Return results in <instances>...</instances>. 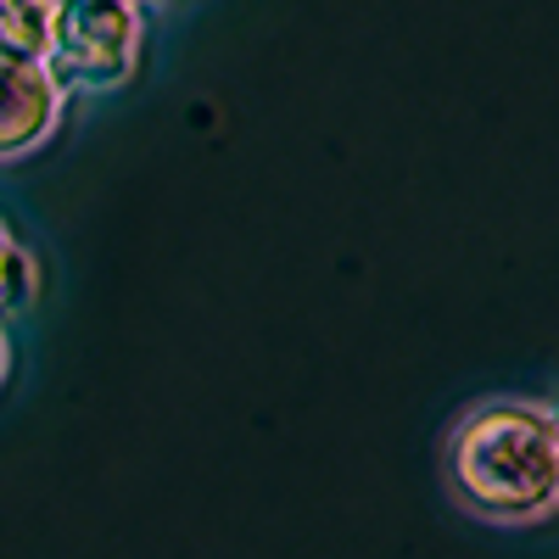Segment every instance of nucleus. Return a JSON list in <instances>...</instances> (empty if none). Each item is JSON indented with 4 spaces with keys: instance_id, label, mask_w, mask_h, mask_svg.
Segmentation results:
<instances>
[{
    "instance_id": "obj_4",
    "label": "nucleus",
    "mask_w": 559,
    "mask_h": 559,
    "mask_svg": "<svg viewBox=\"0 0 559 559\" xmlns=\"http://www.w3.org/2000/svg\"><path fill=\"white\" fill-rule=\"evenodd\" d=\"M57 0H0V62H45Z\"/></svg>"
},
{
    "instance_id": "obj_3",
    "label": "nucleus",
    "mask_w": 559,
    "mask_h": 559,
    "mask_svg": "<svg viewBox=\"0 0 559 559\" xmlns=\"http://www.w3.org/2000/svg\"><path fill=\"white\" fill-rule=\"evenodd\" d=\"M68 90L45 62H0V163H23L57 134Z\"/></svg>"
},
{
    "instance_id": "obj_6",
    "label": "nucleus",
    "mask_w": 559,
    "mask_h": 559,
    "mask_svg": "<svg viewBox=\"0 0 559 559\" xmlns=\"http://www.w3.org/2000/svg\"><path fill=\"white\" fill-rule=\"evenodd\" d=\"M7 369H12V342H7V324H0V381H7Z\"/></svg>"
},
{
    "instance_id": "obj_7",
    "label": "nucleus",
    "mask_w": 559,
    "mask_h": 559,
    "mask_svg": "<svg viewBox=\"0 0 559 559\" xmlns=\"http://www.w3.org/2000/svg\"><path fill=\"white\" fill-rule=\"evenodd\" d=\"M134 7H152V0H134Z\"/></svg>"
},
{
    "instance_id": "obj_5",
    "label": "nucleus",
    "mask_w": 559,
    "mask_h": 559,
    "mask_svg": "<svg viewBox=\"0 0 559 559\" xmlns=\"http://www.w3.org/2000/svg\"><path fill=\"white\" fill-rule=\"evenodd\" d=\"M34 297H39V263L7 229V218H0V324H12L17 313H28Z\"/></svg>"
},
{
    "instance_id": "obj_2",
    "label": "nucleus",
    "mask_w": 559,
    "mask_h": 559,
    "mask_svg": "<svg viewBox=\"0 0 559 559\" xmlns=\"http://www.w3.org/2000/svg\"><path fill=\"white\" fill-rule=\"evenodd\" d=\"M146 45V7L134 0H57L45 68L68 96H112L134 79Z\"/></svg>"
},
{
    "instance_id": "obj_1",
    "label": "nucleus",
    "mask_w": 559,
    "mask_h": 559,
    "mask_svg": "<svg viewBox=\"0 0 559 559\" xmlns=\"http://www.w3.org/2000/svg\"><path fill=\"white\" fill-rule=\"evenodd\" d=\"M448 492L487 526H537L559 503V419L537 397H487L442 453Z\"/></svg>"
}]
</instances>
